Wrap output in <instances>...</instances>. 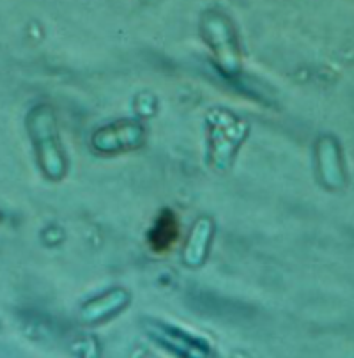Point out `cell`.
Masks as SVG:
<instances>
[{
  "label": "cell",
  "instance_id": "obj_7",
  "mask_svg": "<svg viewBox=\"0 0 354 358\" xmlns=\"http://www.w3.org/2000/svg\"><path fill=\"white\" fill-rule=\"evenodd\" d=\"M216 233V224L209 215H200L193 220L181 250V261L190 270H197L206 264Z\"/></svg>",
  "mask_w": 354,
  "mask_h": 358
},
{
  "label": "cell",
  "instance_id": "obj_4",
  "mask_svg": "<svg viewBox=\"0 0 354 358\" xmlns=\"http://www.w3.org/2000/svg\"><path fill=\"white\" fill-rule=\"evenodd\" d=\"M147 130L138 119H121L92 134L91 148L99 157H117L140 149L145 144Z\"/></svg>",
  "mask_w": 354,
  "mask_h": 358
},
{
  "label": "cell",
  "instance_id": "obj_5",
  "mask_svg": "<svg viewBox=\"0 0 354 358\" xmlns=\"http://www.w3.org/2000/svg\"><path fill=\"white\" fill-rule=\"evenodd\" d=\"M147 334L158 346L179 358H211V346L206 341L190 336L188 331L156 320L144 321Z\"/></svg>",
  "mask_w": 354,
  "mask_h": 358
},
{
  "label": "cell",
  "instance_id": "obj_9",
  "mask_svg": "<svg viewBox=\"0 0 354 358\" xmlns=\"http://www.w3.org/2000/svg\"><path fill=\"white\" fill-rule=\"evenodd\" d=\"M179 217L175 215L174 210L165 208L156 217L153 227L149 229V247H151L153 252H156V254H165V252L172 250L174 245L177 243V240H179Z\"/></svg>",
  "mask_w": 354,
  "mask_h": 358
},
{
  "label": "cell",
  "instance_id": "obj_3",
  "mask_svg": "<svg viewBox=\"0 0 354 358\" xmlns=\"http://www.w3.org/2000/svg\"><path fill=\"white\" fill-rule=\"evenodd\" d=\"M200 34L221 75L230 78L239 76L243 71V52L233 20L218 9H207L200 16Z\"/></svg>",
  "mask_w": 354,
  "mask_h": 358
},
{
  "label": "cell",
  "instance_id": "obj_8",
  "mask_svg": "<svg viewBox=\"0 0 354 358\" xmlns=\"http://www.w3.org/2000/svg\"><path fill=\"white\" fill-rule=\"evenodd\" d=\"M131 303V294L124 287H112L105 293L92 296L80 307V320L85 324H101L119 316Z\"/></svg>",
  "mask_w": 354,
  "mask_h": 358
},
{
  "label": "cell",
  "instance_id": "obj_2",
  "mask_svg": "<svg viewBox=\"0 0 354 358\" xmlns=\"http://www.w3.org/2000/svg\"><path fill=\"white\" fill-rule=\"evenodd\" d=\"M250 135V124L223 107H214L206 115L207 165L211 171H229L236 162L244 141Z\"/></svg>",
  "mask_w": 354,
  "mask_h": 358
},
{
  "label": "cell",
  "instance_id": "obj_6",
  "mask_svg": "<svg viewBox=\"0 0 354 358\" xmlns=\"http://www.w3.org/2000/svg\"><path fill=\"white\" fill-rule=\"evenodd\" d=\"M317 176L324 188L332 192L344 190L347 185V171L342 148L333 135H320L316 144Z\"/></svg>",
  "mask_w": 354,
  "mask_h": 358
},
{
  "label": "cell",
  "instance_id": "obj_1",
  "mask_svg": "<svg viewBox=\"0 0 354 358\" xmlns=\"http://www.w3.org/2000/svg\"><path fill=\"white\" fill-rule=\"evenodd\" d=\"M25 130L43 178L50 183L62 181L69 172V160L55 108L50 103H36L25 115Z\"/></svg>",
  "mask_w": 354,
  "mask_h": 358
}]
</instances>
